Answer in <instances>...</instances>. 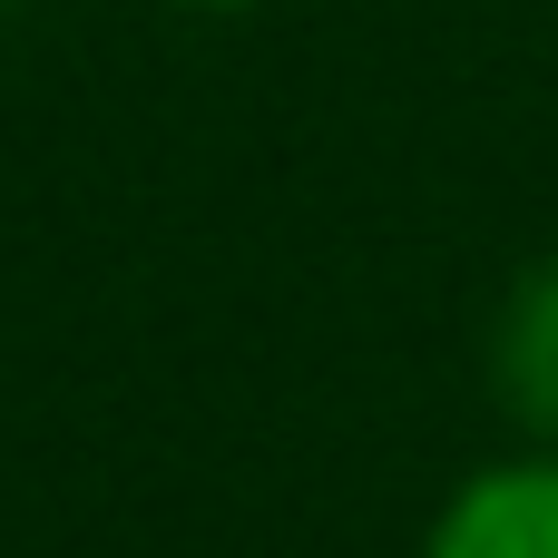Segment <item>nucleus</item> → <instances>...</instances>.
I'll use <instances>...</instances> for the list:
<instances>
[{
	"label": "nucleus",
	"mask_w": 558,
	"mask_h": 558,
	"mask_svg": "<svg viewBox=\"0 0 558 558\" xmlns=\"http://www.w3.org/2000/svg\"><path fill=\"white\" fill-rule=\"evenodd\" d=\"M422 558H558V451L539 441V451H520V461L471 471V481L441 500Z\"/></svg>",
	"instance_id": "1"
},
{
	"label": "nucleus",
	"mask_w": 558,
	"mask_h": 558,
	"mask_svg": "<svg viewBox=\"0 0 558 558\" xmlns=\"http://www.w3.org/2000/svg\"><path fill=\"white\" fill-rule=\"evenodd\" d=\"M490 383H500L510 422L558 451V255L520 265V284L490 324Z\"/></svg>",
	"instance_id": "2"
},
{
	"label": "nucleus",
	"mask_w": 558,
	"mask_h": 558,
	"mask_svg": "<svg viewBox=\"0 0 558 558\" xmlns=\"http://www.w3.org/2000/svg\"><path fill=\"white\" fill-rule=\"evenodd\" d=\"M186 10H255V0H186Z\"/></svg>",
	"instance_id": "3"
}]
</instances>
